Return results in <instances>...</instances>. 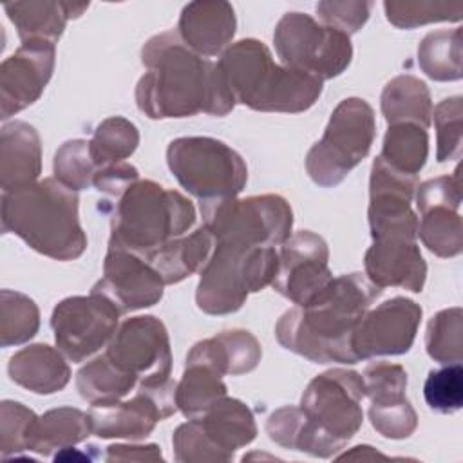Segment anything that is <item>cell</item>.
I'll list each match as a JSON object with an SVG mask.
<instances>
[{"instance_id": "obj_1", "label": "cell", "mask_w": 463, "mask_h": 463, "mask_svg": "<svg viewBox=\"0 0 463 463\" xmlns=\"http://www.w3.org/2000/svg\"><path fill=\"white\" fill-rule=\"evenodd\" d=\"M141 63L146 72L137 81L136 103L150 119L226 116L235 107L219 65L194 52L177 31L152 36L141 49Z\"/></svg>"}, {"instance_id": "obj_2", "label": "cell", "mask_w": 463, "mask_h": 463, "mask_svg": "<svg viewBox=\"0 0 463 463\" xmlns=\"http://www.w3.org/2000/svg\"><path fill=\"white\" fill-rule=\"evenodd\" d=\"M362 273L333 277L307 304L288 309L275 326L279 344L317 364H356L351 338L358 320L380 297Z\"/></svg>"}, {"instance_id": "obj_3", "label": "cell", "mask_w": 463, "mask_h": 463, "mask_svg": "<svg viewBox=\"0 0 463 463\" xmlns=\"http://www.w3.org/2000/svg\"><path fill=\"white\" fill-rule=\"evenodd\" d=\"M2 232L18 235L34 251L54 260H74L87 250L78 219V192L56 177L2 192Z\"/></svg>"}, {"instance_id": "obj_4", "label": "cell", "mask_w": 463, "mask_h": 463, "mask_svg": "<svg viewBox=\"0 0 463 463\" xmlns=\"http://www.w3.org/2000/svg\"><path fill=\"white\" fill-rule=\"evenodd\" d=\"M235 103L259 112L298 114L315 105L324 81L304 71L275 63L266 43L244 38L217 61Z\"/></svg>"}, {"instance_id": "obj_5", "label": "cell", "mask_w": 463, "mask_h": 463, "mask_svg": "<svg viewBox=\"0 0 463 463\" xmlns=\"http://www.w3.org/2000/svg\"><path fill=\"white\" fill-rule=\"evenodd\" d=\"M364 396V380L356 371L329 369L317 374L300 398L304 418L293 450L315 458L335 456L362 427Z\"/></svg>"}, {"instance_id": "obj_6", "label": "cell", "mask_w": 463, "mask_h": 463, "mask_svg": "<svg viewBox=\"0 0 463 463\" xmlns=\"http://www.w3.org/2000/svg\"><path fill=\"white\" fill-rule=\"evenodd\" d=\"M194 222L195 208L190 199L156 181L139 179L116 199L109 248L146 259L170 241L186 235Z\"/></svg>"}, {"instance_id": "obj_7", "label": "cell", "mask_w": 463, "mask_h": 463, "mask_svg": "<svg viewBox=\"0 0 463 463\" xmlns=\"http://www.w3.org/2000/svg\"><path fill=\"white\" fill-rule=\"evenodd\" d=\"M279 268L275 246L221 241L199 271L197 307L208 315H228L242 307L250 293L273 282Z\"/></svg>"}, {"instance_id": "obj_8", "label": "cell", "mask_w": 463, "mask_h": 463, "mask_svg": "<svg viewBox=\"0 0 463 463\" xmlns=\"http://www.w3.org/2000/svg\"><path fill=\"white\" fill-rule=\"evenodd\" d=\"M166 163L177 183L201 203L237 197L248 181L241 154L215 137L188 136L170 141Z\"/></svg>"}, {"instance_id": "obj_9", "label": "cell", "mask_w": 463, "mask_h": 463, "mask_svg": "<svg viewBox=\"0 0 463 463\" xmlns=\"http://www.w3.org/2000/svg\"><path fill=\"white\" fill-rule=\"evenodd\" d=\"M376 136L373 107L362 98H345L333 110L320 141L306 156V172L318 186L340 184L367 157Z\"/></svg>"}, {"instance_id": "obj_10", "label": "cell", "mask_w": 463, "mask_h": 463, "mask_svg": "<svg viewBox=\"0 0 463 463\" xmlns=\"http://www.w3.org/2000/svg\"><path fill=\"white\" fill-rule=\"evenodd\" d=\"M257 436L251 409L237 398L222 396L206 412L181 423L172 438L175 459L181 463L230 461L237 449Z\"/></svg>"}, {"instance_id": "obj_11", "label": "cell", "mask_w": 463, "mask_h": 463, "mask_svg": "<svg viewBox=\"0 0 463 463\" xmlns=\"http://www.w3.org/2000/svg\"><path fill=\"white\" fill-rule=\"evenodd\" d=\"M201 213L203 226L215 242L280 246L289 239L293 228L291 206L277 194L201 203Z\"/></svg>"}, {"instance_id": "obj_12", "label": "cell", "mask_w": 463, "mask_h": 463, "mask_svg": "<svg viewBox=\"0 0 463 463\" xmlns=\"http://www.w3.org/2000/svg\"><path fill=\"white\" fill-rule=\"evenodd\" d=\"M273 42L282 65L313 74L322 81L340 76L353 58L347 34L318 24L306 13H286L277 22Z\"/></svg>"}, {"instance_id": "obj_13", "label": "cell", "mask_w": 463, "mask_h": 463, "mask_svg": "<svg viewBox=\"0 0 463 463\" xmlns=\"http://www.w3.org/2000/svg\"><path fill=\"white\" fill-rule=\"evenodd\" d=\"M119 315L116 304L96 291L63 298L51 315L56 347L74 364L90 358L109 345L118 329Z\"/></svg>"}, {"instance_id": "obj_14", "label": "cell", "mask_w": 463, "mask_h": 463, "mask_svg": "<svg viewBox=\"0 0 463 463\" xmlns=\"http://www.w3.org/2000/svg\"><path fill=\"white\" fill-rule=\"evenodd\" d=\"M105 354L121 371L134 374L137 387H161L172 382L168 331L152 315L125 320L110 338Z\"/></svg>"}, {"instance_id": "obj_15", "label": "cell", "mask_w": 463, "mask_h": 463, "mask_svg": "<svg viewBox=\"0 0 463 463\" xmlns=\"http://www.w3.org/2000/svg\"><path fill=\"white\" fill-rule=\"evenodd\" d=\"M175 382L161 387H137L130 400L92 405L89 411L92 434L101 439H145L157 421L177 411Z\"/></svg>"}, {"instance_id": "obj_16", "label": "cell", "mask_w": 463, "mask_h": 463, "mask_svg": "<svg viewBox=\"0 0 463 463\" xmlns=\"http://www.w3.org/2000/svg\"><path fill=\"white\" fill-rule=\"evenodd\" d=\"M421 315L420 304L407 297H392L369 307L353 331V353L358 360L407 353L414 344Z\"/></svg>"}, {"instance_id": "obj_17", "label": "cell", "mask_w": 463, "mask_h": 463, "mask_svg": "<svg viewBox=\"0 0 463 463\" xmlns=\"http://www.w3.org/2000/svg\"><path fill=\"white\" fill-rule=\"evenodd\" d=\"M327 260V242L309 230H300L280 244L279 268L271 286L295 306H304L333 280Z\"/></svg>"}, {"instance_id": "obj_18", "label": "cell", "mask_w": 463, "mask_h": 463, "mask_svg": "<svg viewBox=\"0 0 463 463\" xmlns=\"http://www.w3.org/2000/svg\"><path fill=\"white\" fill-rule=\"evenodd\" d=\"M418 175L403 174L380 156L373 161L369 177V228L371 237L403 235L418 239V217L411 208Z\"/></svg>"}, {"instance_id": "obj_19", "label": "cell", "mask_w": 463, "mask_h": 463, "mask_svg": "<svg viewBox=\"0 0 463 463\" xmlns=\"http://www.w3.org/2000/svg\"><path fill=\"white\" fill-rule=\"evenodd\" d=\"M56 61L54 43L22 42L0 65V118L7 119L33 105L49 83Z\"/></svg>"}, {"instance_id": "obj_20", "label": "cell", "mask_w": 463, "mask_h": 463, "mask_svg": "<svg viewBox=\"0 0 463 463\" xmlns=\"http://www.w3.org/2000/svg\"><path fill=\"white\" fill-rule=\"evenodd\" d=\"M165 286L161 275L145 259L127 250L109 248L103 277L92 286V291L105 295L121 313H128L157 304Z\"/></svg>"}, {"instance_id": "obj_21", "label": "cell", "mask_w": 463, "mask_h": 463, "mask_svg": "<svg viewBox=\"0 0 463 463\" xmlns=\"http://www.w3.org/2000/svg\"><path fill=\"white\" fill-rule=\"evenodd\" d=\"M367 279L380 289L403 288L420 293L427 279V264L416 239L385 235L373 239L364 257Z\"/></svg>"}, {"instance_id": "obj_22", "label": "cell", "mask_w": 463, "mask_h": 463, "mask_svg": "<svg viewBox=\"0 0 463 463\" xmlns=\"http://www.w3.org/2000/svg\"><path fill=\"white\" fill-rule=\"evenodd\" d=\"M235 27V11L230 2L195 0L183 7L177 34L194 52L210 58L228 49Z\"/></svg>"}, {"instance_id": "obj_23", "label": "cell", "mask_w": 463, "mask_h": 463, "mask_svg": "<svg viewBox=\"0 0 463 463\" xmlns=\"http://www.w3.org/2000/svg\"><path fill=\"white\" fill-rule=\"evenodd\" d=\"M42 172V145L33 125L11 121L0 132V184L2 192L36 183Z\"/></svg>"}, {"instance_id": "obj_24", "label": "cell", "mask_w": 463, "mask_h": 463, "mask_svg": "<svg viewBox=\"0 0 463 463\" xmlns=\"http://www.w3.org/2000/svg\"><path fill=\"white\" fill-rule=\"evenodd\" d=\"M87 7L89 2L78 4L63 0H29L4 4V9L22 42L45 40L51 43L60 40L67 20L81 16Z\"/></svg>"}, {"instance_id": "obj_25", "label": "cell", "mask_w": 463, "mask_h": 463, "mask_svg": "<svg viewBox=\"0 0 463 463\" xmlns=\"http://www.w3.org/2000/svg\"><path fill=\"white\" fill-rule=\"evenodd\" d=\"M14 383L36 394H52L71 380V367L65 354L47 344H33L16 351L7 365Z\"/></svg>"}, {"instance_id": "obj_26", "label": "cell", "mask_w": 463, "mask_h": 463, "mask_svg": "<svg viewBox=\"0 0 463 463\" xmlns=\"http://www.w3.org/2000/svg\"><path fill=\"white\" fill-rule=\"evenodd\" d=\"M262 356L260 344L246 329H228L194 344L186 360H199L222 376L246 374L253 371Z\"/></svg>"}, {"instance_id": "obj_27", "label": "cell", "mask_w": 463, "mask_h": 463, "mask_svg": "<svg viewBox=\"0 0 463 463\" xmlns=\"http://www.w3.org/2000/svg\"><path fill=\"white\" fill-rule=\"evenodd\" d=\"M213 246V235L201 226L190 235L170 241L145 260L161 275L165 284H177L204 268Z\"/></svg>"}, {"instance_id": "obj_28", "label": "cell", "mask_w": 463, "mask_h": 463, "mask_svg": "<svg viewBox=\"0 0 463 463\" xmlns=\"http://www.w3.org/2000/svg\"><path fill=\"white\" fill-rule=\"evenodd\" d=\"M382 114L389 125L414 123L429 128L432 123V99L427 85L411 74L392 78L382 92Z\"/></svg>"}, {"instance_id": "obj_29", "label": "cell", "mask_w": 463, "mask_h": 463, "mask_svg": "<svg viewBox=\"0 0 463 463\" xmlns=\"http://www.w3.org/2000/svg\"><path fill=\"white\" fill-rule=\"evenodd\" d=\"M90 434L92 423L89 412L74 407L51 409L36 421L31 450L49 456L52 450H63L85 441Z\"/></svg>"}, {"instance_id": "obj_30", "label": "cell", "mask_w": 463, "mask_h": 463, "mask_svg": "<svg viewBox=\"0 0 463 463\" xmlns=\"http://www.w3.org/2000/svg\"><path fill=\"white\" fill-rule=\"evenodd\" d=\"M137 383L139 382L134 374L121 371L109 360L105 353L90 360L76 374V387L80 396L90 405L119 402L130 391L137 389Z\"/></svg>"}, {"instance_id": "obj_31", "label": "cell", "mask_w": 463, "mask_h": 463, "mask_svg": "<svg viewBox=\"0 0 463 463\" xmlns=\"http://www.w3.org/2000/svg\"><path fill=\"white\" fill-rule=\"evenodd\" d=\"M222 396H226L222 374L204 362L186 360L183 378L175 385L177 409L188 420L197 418Z\"/></svg>"}, {"instance_id": "obj_32", "label": "cell", "mask_w": 463, "mask_h": 463, "mask_svg": "<svg viewBox=\"0 0 463 463\" xmlns=\"http://www.w3.org/2000/svg\"><path fill=\"white\" fill-rule=\"evenodd\" d=\"M461 27L432 31L418 45V65L434 81L461 80Z\"/></svg>"}, {"instance_id": "obj_33", "label": "cell", "mask_w": 463, "mask_h": 463, "mask_svg": "<svg viewBox=\"0 0 463 463\" xmlns=\"http://www.w3.org/2000/svg\"><path fill=\"white\" fill-rule=\"evenodd\" d=\"M429 156V134L414 123L389 125L380 157L392 168L418 175Z\"/></svg>"}, {"instance_id": "obj_34", "label": "cell", "mask_w": 463, "mask_h": 463, "mask_svg": "<svg viewBox=\"0 0 463 463\" xmlns=\"http://www.w3.org/2000/svg\"><path fill=\"white\" fill-rule=\"evenodd\" d=\"M407 389H391L369 396V420L378 434L389 439L409 438L418 427V416L405 396Z\"/></svg>"}, {"instance_id": "obj_35", "label": "cell", "mask_w": 463, "mask_h": 463, "mask_svg": "<svg viewBox=\"0 0 463 463\" xmlns=\"http://www.w3.org/2000/svg\"><path fill=\"white\" fill-rule=\"evenodd\" d=\"M418 237L430 253L441 259L459 255L463 248V226L458 210L434 206L421 212Z\"/></svg>"}, {"instance_id": "obj_36", "label": "cell", "mask_w": 463, "mask_h": 463, "mask_svg": "<svg viewBox=\"0 0 463 463\" xmlns=\"http://www.w3.org/2000/svg\"><path fill=\"white\" fill-rule=\"evenodd\" d=\"M139 145V132L132 121L121 116H112L103 119L92 139L89 141L90 156L96 166H107L112 163H121L134 154Z\"/></svg>"}, {"instance_id": "obj_37", "label": "cell", "mask_w": 463, "mask_h": 463, "mask_svg": "<svg viewBox=\"0 0 463 463\" xmlns=\"http://www.w3.org/2000/svg\"><path fill=\"white\" fill-rule=\"evenodd\" d=\"M40 327V311L33 298L13 289L0 293V344L20 345L31 340Z\"/></svg>"}, {"instance_id": "obj_38", "label": "cell", "mask_w": 463, "mask_h": 463, "mask_svg": "<svg viewBox=\"0 0 463 463\" xmlns=\"http://www.w3.org/2000/svg\"><path fill=\"white\" fill-rule=\"evenodd\" d=\"M427 354L439 364H459L463 358V311L449 307L438 311L425 331Z\"/></svg>"}, {"instance_id": "obj_39", "label": "cell", "mask_w": 463, "mask_h": 463, "mask_svg": "<svg viewBox=\"0 0 463 463\" xmlns=\"http://www.w3.org/2000/svg\"><path fill=\"white\" fill-rule=\"evenodd\" d=\"M385 18L400 29H414L432 22H459L463 16L461 2H427V0H385Z\"/></svg>"}, {"instance_id": "obj_40", "label": "cell", "mask_w": 463, "mask_h": 463, "mask_svg": "<svg viewBox=\"0 0 463 463\" xmlns=\"http://www.w3.org/2000/svg\"><path fill=\"white\" fill-rule=\"evenodd\" d=\"M54 177L67 188L80 192L92 186L98 170L87 139H69L54 154Z\"/></svg>"}, {"instance_id": "obj_41", "label": "cell", "mask_w": 463, "mask_h": 463, "mask_svg": "<svg viewBox=\"0 0 463 463\" xmlns=\"http://www.w3.org/2000/svg\"><path fill=\"white\" fill-rule=\"evenodd\" d=\"M38 416L20 402L4 400L0 403V450L2 456L33 449Z\"/></svg>"}, {"instance_id": "obj_42", "label": "cell", "mask_w": 463, "mask_h": 463, "mask_svg": "<svg viewBox=\"0 0 463 463\" xmlns=\"http://www.w3.org/2000/svg\"><path fill=\"white\" fill-rule=\"evenodd\" d=\"M427 405L441 414H452L463 407V369L461 364H445L430 371L423 383Z\"/></svg>"}, {"instance_id": "obj_43", "label": "cell", "mask_w": 463, "mask_h": 463, "mask_svg": "<svg viewBox=\"0 0 463 463\" xmlns=\"http://www.w3.org/2000/svg\"><path fill=\"white\" fill-rule=\"evenodd\" d=\"M432 119L438 136L436 159L439 163L461 157L463 141V99L461 96H452L432 109Z\"/></svg>"}, {"instance_id": "obj_44", "label": "cell", "mask_w": 463, "mask_h": 463, "mask_svg": "<svg viewBox=\"0 0 463 463\" xmlns=\"http://www.w3.org/2000/svg\"><path fill=\"white\" fill-rule=\"evenodd\" d=\"M371 7L367 0H324L317 4V13L324 25L351 36L369 20Z\"/></svg>"}, {"instance_id": "obj_45", "label": "cell", "mask_w": 463, "mask_h": 463, "mask_svg": "<svg viewBox=\"0 0 463 463\" xmlns=\"http://www.w3.org/2000/svg\"><path fill=\"white\" fill-rule=\"evenodd\" d=\"M416 206L421 212L434 206H447L452 210H459L461 206V177L459 166L452 175H439L429 179L418 186Z\"/></svg>"}, {"instance_id": "obj_46", "label": "cell", "mask_w": 463, "mask_h": 463, "mask_svg": "<svg viewBox=\"0 0 463 463\" xmlns=\"http://www.w3.org/2000/svg\"><path fill=\"white\" fill-rule=\"evenodd\" d=\"M136 181H139V172L136 166L121 161L112 163L107 166H99L94 174L92 186L105 194L107 197H112L114 201L121 197Z\"/></svg>"}, {"instance_id": "obj_47", "label": "cell", "mask_w": 463, "mask_h": 463, "mask_svg": "<svg viewBox=\"0 0 463 463\" xmlns=\"http://www.w3.org/2000/svg\"><path fill=\"white\" fill-rule=\"evenodd\" d=\"M107 461H159L163 459L161 450L156 443L148 445H110L105 454Z\"/></svg>"}, {"instance_id": "obj_48", "label": "cell", "mask_w": 463, "mask_h": 463, "mask_svg": "<svg viewBox=\"0 0 463 463\" xmlns=\"http://www.w3.org/2000/svg\"><path fill=\"white\" fill-rule=\"evenodd\" d=\"M338 459H356V461H367V459H387L385 454L374 450L373 447L369 445H358V447H353L349 452H344L338 456Z\"/></svg>"}]
</instances>
